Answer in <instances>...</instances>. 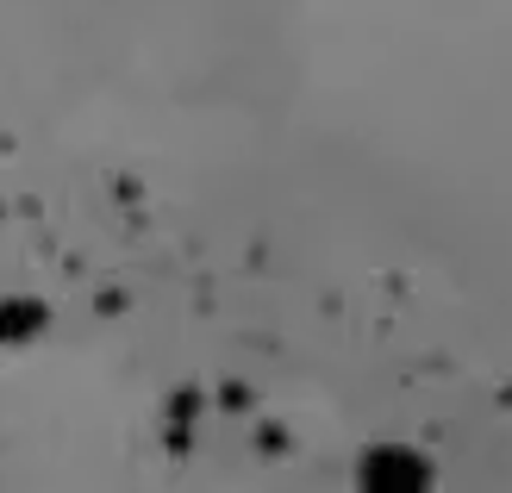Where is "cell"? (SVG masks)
I'll return each mask as SVG.
<instances>
[{"label": "cell", "instance_id": "1", "mask_svg": "<svg viewBox=\"0 0 512 493\" xmlns=\"http://www.w3.org/2000/svg\"><path fill=\"white\" fill-rule=\"evenodd\" d=\"M356 493H431V462L406 444H381L356 462Z\"/></svg>", "mask_w": 512, "mask_h": 493}]
</instances>
